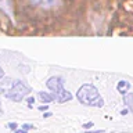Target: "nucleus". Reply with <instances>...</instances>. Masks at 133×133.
Returning <instances> with one entry per match:
<instances>
[{
  "mask_svg": "<svg viewBox=\"0 0 133 133\" xmlns=\"http://www.w3.org/2000/svg\"><path fill=\"white\" fill-rule=\"evenodd\" d=\"M86 133H104V130H87Z\"/></svg>",
  "mask_w": 133,
  "mask_h": 133,
  "instance_id": "dca6fc26",
  "label": "nucleus"
},
{
  "mask_svg": "<svg viewBox=\"0 0 133 133\" xmlns=\"http://www.w3.org/2000/svg\"><path fill=\"white\" fill-rule=\"evenodd\" d=\"M0 104H2V101H0Z\"/></svg>",
  "mask_w": 133,
  "mask_h": 133,
  "instance_id": "aec40b11",
  "label": "nucleus"
},
{
  "mask_svg": "<svg viewBox=\"0 0 133 133\" xmlns=\"http://www.w3.org/2000/svg\"><path fill=\"white\" fill-rule=\"evenodd\" d=\"M39 98H40V101L43 103V104H49V103H51L54 101V97H53V94H49V93H46V91H39Z\"/></svg>",
  "mask_w": 133,
  "mask_h": 133,
  "instance_id": "0eeeda50",
  "label": "nucleus"
},
{
  "mask_svg": "<svg viewBox=\"0 0 133 133\" xmlns=\"http://www.w3.org/2000/svg\"><path fill=\"white\" fill-rule=\"evenodd\" d=\"M91 126H93V122H89V123H83V128H85V129H90Z\"/></svg>",
  "mask_w": 133,
  "mask_h": 133,
  "instance_id": "f8f14e48",
  "label": "nucleus"
},
{
  "mask_svg": "<svg viewBox=\"0 0 133 133\" xmlns=\"http://www.w3.org/2000/svg\"><path fill=\"white\" fill-rule=\"evenodd\" d=\"M29 93H31V89H29L24 82L14 81L11 87L6 93V97L12 100V101H15V103H19V101H22V100L25 98V96H28Z\"/></svg>",
  "mask_w": 133,
  "mask_h": 133,
  "instance_id": "f03ea898",
  "label": "nucleus"
},
{
  "mask_svg": "<svg viewBox=\"0 0 133 133\" xmlns=\"http://www.w3.org/2000/svg\"><path fill=\"white\" fill-rule=\"evenodd\" d=\"M26 101H28V105H32V104L35 103V98H33V97H29V98H26Z\"/></svg>",
  "mask_w": 133,
  "mask_h": 133,
  "instance_id": "9b49d317",
  "label": "nucleus"
},
{
  "mask_svg": "<svg viewBox=\"0 0 133 133\" xmlns=\"http://www.w3.org/2000/svg\"><path fill=\"white\" fill-rule=\"evenodd\" d=\"M53 97H54V101L62 104V103H66V101H69V100H72V94L66 90H62L61 93H58V94H53Z\"/></svg>",
  "mask_w": 133,
  "mask_h": 133,
  "instance_id": "20e7f679",
  "label": "nucleus"
},
{
  "mask_svg": "<svg viewBox=\"0 0 133 133\" xmlns=\"http://www.w3.org/2000/svg\"><path fill=\"white\" fill-rule=\"evenodd\" d=\"M129 111H130V110H126V108H125V110H122V111H121V114H122V115H126Z\"/></svg>",
  "mask_w": 133,
  "mask_h": 133,
  "instance_id": "f3484780",
  "label": "nucleus"
},
{
  "mask_svg": "<svg viewBox=\"0 0 133 133\" xmlns=\"http://www.w3.org/2000/svg\"><path fill=\"white\" fill-rule=\"evenodd\" d=\"M2 79H4V71H3L2 66H0V81H2Z\"/></svg>",
  "mask_w": 133,
  "mask_h": 133,
  "instance_id": "ddd939ff",
  "label": "nucleus"
},
{
  "mask_svg": "<svg viewBox=\"0 0 133 133\" xmlns=\"http://www.w3.org/2000/svg\"><path fill=\"white\" fill-rule=\"evenodd\" d=\"M14 133H28V132L25 130V129H17V130H15Z\"/></svg>",
  "mask_w": 133,
  "mask_h": 133,
  "instance_id": "2eb2a0df",
  "label": "nucleus"
},
{
  "mask_svg": "<svg viewBox=\"0 0 133 133\" xmlns=\"http://www.w3.org/2000/svg\"><path fill=\"white\" fill-rule=\"evenodd\" d=\"M35 126L33 125H31V123H24L22 125V129H25V130H29V129H33Z\"/></svg>",
  "mask_w": 133,
  "mask_h": 133,
  "instance_id": "1a4fd4ad",
  "label": "nucleus"
},
{
  "mask_svg": "<svg viewBox=\"0 0 133 133\" xmlns=\"http://www.w3.org/2000/svg\"><path fill=\"white\" fill-rule=\"evenodd\" d=\"M33 6H39L43 8H50L57 4V0H29Z\"/></svg>",
  "mask_w": 133,
  "mask_h": 133,
  "instance_id": "39448f33",
  "label": "nucleus"
},
{
  "mask_svg": "<svg viewBox=\"0 0 133 133\" xmlns=\"http://www.w3.org/2000/svg\"><path fill=\"white\" fill-rule=\"evenodd\" d=\"M4 93V89H3V87H0V94H3Z\"/></svg>",
  "mask_w": 133,
  "mask_h": 133,
  "instance_id": "6ab92c4d",
  "label": "nucleus"
},
{
  "mask_svg": "<svg viewBox=\"0 0 133 133\" xmlns=\"http://www.w3.org/2000/svg\"><path fill=\"white\" fill-rule=\"evenodd\" d=\"M39 111H47V104H44V105L39 107Z\"/></svg>",
  "mask_w": 133,
  "mask_h": 133,
  "instance_id": "4468645a",
  "label": "nucleus"
},
{
  "mask_svg": "<svg viewBox=\"0 0 133 133\" xmlns=\"http://www.w3.org/2000/svg\"><path fill=\"white\" fill-rule=\"evenodd\" d=\"M123 103L129 110L133 112V93H126L123 96Z\"/></svg>",
  "mask_w": 133,
  "mask_h": 133,
  "instance_id": "6e6552de",
  "label": "nucleus"
},
{
  "mask_svg": "<svg viewBox=\"0 0 133 133\" xmlns=\"http://www.w3.org/2000/svg\"><path fill=\"white\" fill-rule=\"evenodd\" d=\"M76 98L79 100V103L87 107H103L104 105V100L100 96L97 87L91 83H85L81 86V89L76 93Z\"/></svg>",
  "mask_w": 133,
  "mask_h": 133,
  "instance_id": "f257e3e1",
  "label": "nucleus"
},
{
  "mask_svg": "<svg viewBox=\"0 0 133 133\" xmlns=\"http://www.w3.org/2000/svg\"><path fill=\"white\" fill-rule=\"evenodd\" d=\"M44 118H49V116H51V112H46V114H43Z\"/></svg>",
  "mask_w": 133,
  "mask_h": 133,
  "instance_id": "a211bd4d",
  "label": "nucleus"
},
{
  "mask_svg": "<svg viewBox=\"0 0 133 133\" xmlns=\"http://www.w3.org/2000/svg\"><path fill=\"white\" fill-rule=\"evenodd\" d=\"M116 89H118L119 93L126 94V93H128V90L130 89V83L126 82V81H119V82H118V85H116Z\"/></svg>",
  "mask_w": 133,
  "mask_h": 133,
  "instance_id": "423d86ee",
  "label": "nucleus"
},
{
  "mask_svg": "<svg viewBox=\"0 0 133 133\" xmlns=\"http://www.w3.org/2000/svg\"><path fill=\"white\" fill-rule=\"evenodd\" d=\"M8 128L12 129V130H17V123L15 122H10V123H8Z\"/></svg>",
  "mask_w": 133,
  "mask_h": 133,
  "instance_id": "9d476101",
  "label": "nucleus"
},
{
  "mask_svg": "<svg viewBox=\"0 0 133 133\" xmlns=\"http://www.w3.org/2000/svg\"><path fill=\"white\" fill-rule=\"evenodd\" d=\"M46 86H47V89H50L53 91V94H58L61 93L64 89V79L60 78V76H53L50 78L47 82H46Z\"/></svg>",
  "mask_w": 133,
  "mask_h": 133,
  "instance_id": "7ed1b4c3",
  "label": "nucleus"
}]
</instances>
